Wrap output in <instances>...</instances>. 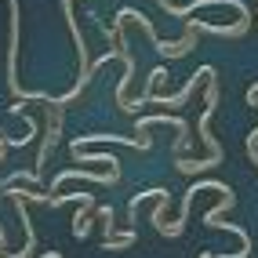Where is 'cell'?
I'll return each mask as SVG.
<instances>
[{
  "label": "cell",
  "mask_w": 258,
  "mask_h": 258,
  "mask_svg": "<svg viewBox=\"0 0 258 258\" xmlns=\"http://www.w3.org/2000/svg\"><path fill=\"white\" fill-rule=\"evenodd\" d=\"M200 80H211V70H200V73H193V80H189V84H185V88H182L178 95H167V98H153L149 91H146V95H149L153 102H157V106H182V102H185L189 95L197 91V84H200Z\"/></svg>",
  "instance_id": "1"
},
{
  "label": "cell",
  "mask_w": 258,
  "mask_h": 258,
  "mask_svg": "<svg viewBox=\"0 0 258 258\" xmlns=\"http://www.w3.org/2000/svg\"><path fill=\"white\" fill-rule=\"evenodd\" d=\"M131 240H135V233H131V229H124L120 236H106V244H102V247H106V251H120V247H127Z\"/></svg>",
  "instance_id": "2"
}]
</instances>
